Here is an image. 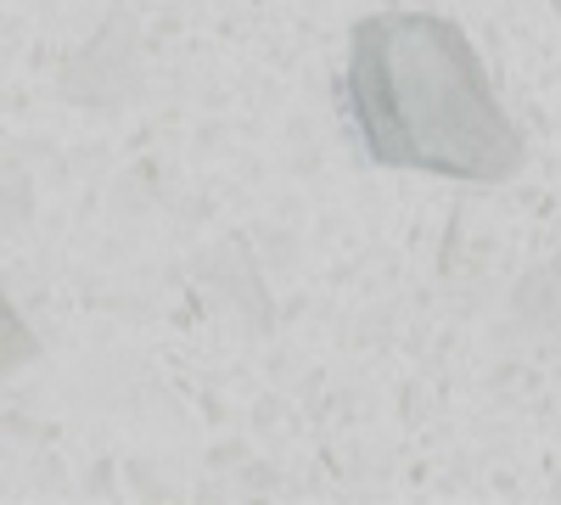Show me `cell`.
<instances>
[{
	"label": "cell",
	"mask_w": 561,
	"mask_h": 505,
	"mask_svg": "<svg viewBox=\"0 0 561 505\" xmlns=\"http://www.w3.org/2000/svg\"><path fill=\"white\" fill-rule=\"evenodd\" d=\"M556 18H561V0H556Z\"/></svg>",
	"instance_id": "2"
},
{
	"label": "cell",
	"mask_w": 561,
	"mask_h": 505,
	"mask_svg": "<svg viewBox=\"0 0 561 505\" xmlns=\"http://www.w3.org/2000/svg\"><path fill=\"white\" fill-rule=\"evenodd\" d=\"M343 107L370 163L505 186L523 169V129L500 107L478 45L438 12H382L348 34Z\"/></svg>",
	"instance_id": "1"
}]
</instances>
